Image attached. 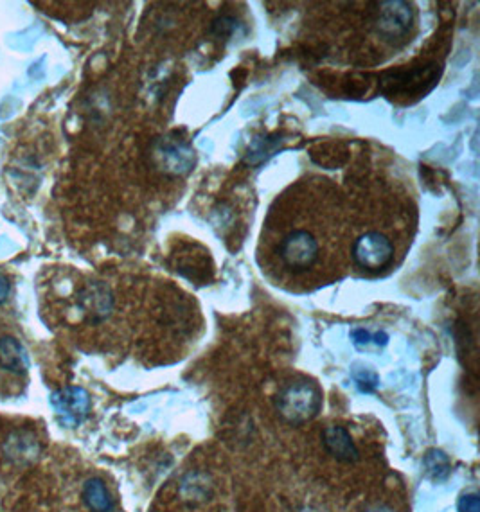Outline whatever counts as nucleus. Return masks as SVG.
I'll return each instance as SVG.
<instances>
[{
    "instance_id": "1",
    "label": "nucleus",
    "mask_w": 480,
    "mask_h": 512,
    "mask_svg": "<svg viewBox=\"0 0 480 512\" xmlns=\"http://www.w3.org/2000/svg\"><path fill=\"white\" fill-rule=\"evenodd\" d=\"M276 408L286 423L294 426L308 423L322 408V392L312 381H292L279 390Z\"/></svg>"
},
{
    "instance_id": "2",
    "label": "nucleus",
    "mask_w": 480,
    "mask_h": 512,
    "mask_svg": "<svg viewBox=\"0 0 480 512\" xmlns=\"http://www.w3.org/2000/svg\"><path fill=\"white\" fill-rule=\"evenodd\" d=\"M276 254L281 268L292 274H304L319 263L322 245L312 230L292 229L279 239Z\"/></svg>"
},
{
    "instance_id": "3",
    "label": "nucleus",
    "mask_w": 480,
    "mask_h": 512,
    "mask_svg": "<svg viewBox=\"0 0 480 512\" xmlns=\"http://www.w3.org/2000/svg\"><path fill=\"white\" fill-rule=\"evenodd\" d=\"M353 259L356 265L364 270H382L389 265L394 257L391 239L380 232H365L356 239L353 245Z\"/></svg>"
},
{
    "instance_id": "4",
    "label": "nucleus",
    "mask_w": 480,
    "mask_h": 512,
    "mask_svg": "<svg viewBox=\"0 0 480 512\" xmlns=\"http://www.w3.org/2000/svg\"><path fill=\"white\" fill-rule=\"evenodd\" d=\"M51 405L58 419L65 426H78L85 421L89 415L90 398L87 390L80 387H67V389L58 390L51 396Z\"/></svg>"
},
{
    "instance_id": "5",
    "label": "nucleus",
    "mask_w": 480,
    "mask_h": 512,
    "mask_svg": "<svg viewBox=\"0 0 480 512\" xmlns=\"http://www.w3.org/2000/svg\"><path fill=\"white\" fill-rule=\"evenodd\" d=\"M380 17H378V31L385 38H400L412 26V9L405 2H383L380 4Z\"/></svg>"
},
{
    "instance_id": "6",
    "label": "nucleus",
    "mask_w": 480,
    "mask_h": 512,
    "mask_svg": "<svg viewBox=\"0 0 480 512\" xmlns=\"http://www.w3.org/2000/svg\"><path fill=\"white\" fill-rule=\"evenodd\" d=\"M2 451L6 459L11 460L13 464H29L38 457L40 442L36 439L35 433L29 432L26 428H20L9 433Z\"/></svg>"
},
{
    "instance_id": "7",
    "label": "nucleus",
    "mask_w": 480,
    "mask_h": 512,
    "mask_svg": "<svg viewBox=\"0 0 480 512\" xmlns=\"http://www.w3.org/2000/svg\"><path fill=\"white\" fill-rule=\"evenodd\" d=\"M322 444L331 457H335L338 462H356L360 459V451L356 448L355 441L351 433L347 432L344 426H328L322 432Z\"/></svg>"
},
{
    "instance_id": "8",
    "label": "nucleus",
    "mask_w": 480,
    "mask_h": 512,
    "mask_svg": "<svg viewBox=\"0 0 480 512\" xmlns=\"http://www.w3.org/2000/svg\"><path fill=\"white\" fill-rule=\"evenodd\" d=\"M80 306L90 320H103L110 315L114 301L105 284L94 283L87 286L80 295Z\"/></svg>"
},
{
    "instance_id": "9",
    "label": "nucleus",
    "mask_w": 480,
    "mask_h": 512,
    "mask_svg": "<svg viewBox=\"0 0 480 512\" xmlns=\"http://www.w3.org/2000/svg\"><path fill=\"white\" fill-rule=\"evenodd\" d=\"M29 354L26 347L13 336L0 338V367L4 371L13 372L17 376H24L29 371Z\"/></svg>"
},
{
    "instance_id": "10",
    "label": "nucleus",
    "mask_w": 480,
    "mask_h": 512,
    "mask_svg": "<svg viewBox=\"0 0 480 512\" xmlns=\"http://www.w3.org/2000/svg\"><path fill=\"white\" fill-rule=\"evenodd\" d=\"M162 164L166 166L171 173H186L195 162V153L193 150L182 144V142H168L162 146L159 151Z\"/></svg>"
},
{
    "instance_id": "11",
    "label": "nucleus",
    "mask_w": 480,
    "mask_h": 512,
    "mask_svg": "<svg viewBox=\"0 0 480 512\" xmlns=\"http://www.w3.org/2000/svg\"><path fill=\"white\" fill-rule=\"evenodd\" d=\"M83 500L92 512L114 511V498L108 493L107 486L99 478H90L83 487Z\"/></svg>"
},
{
    "instance_id": "12",
    "label": "nucleus",
    "mask_w": 480,
    "mask_h": 512,
    "mask_svg": "<svg viewBox=\"0 0 480 512\" xmlns=\"http://www.w3.org/2000/svg\"><path fill=\"white\" fill-rule=\"evenodd\" d=\"M351 374H353L356 387H358L360 392H364V394H373L374 390L378 389V385H380L378 374L371 371L369 367H355Z\"/></svg>"
},
{
    "instance_id": "13",
    "label": "nucleus",
    "mask_w": 480,
    "mask_h": 512,
    "mask_svg": "<svg viewBox=\"0 0 480 512\" xmlns=\"http://www.w3.org/2000/svg\"><path fill=\"white\" fill-rule=\"evenodd\" d=\"M425 464H427L428 473L434 478H445L450 473V460L443 451H428Z\"/></svg>"
},
{
    "instance_id": "14",
    "label": "nucleus",
    "mask_w": 480,
    "mask_h": 512,
    "mask_svg": "<svg viewBox=\"0 0 480 512\" xmlns=\"http://www.w3.org/2000/svg\"><path fill=\"white\" fill-rule=\"evenodd\" d=\"M457 511L459 512H480V500L477 493H470V495L461 496L459 504H457Z\"/></svg>"
},
{
    "instance_id": "15",
    "label": "nucleus",
    "mask_w": 480,
    "mask_h": 512,
    "mask_svg": "<svg viewBox=\"0 0 480 512\" xmlns=\"http://www.w3.org/2000/svg\"><path fill=\"white\" fill-rule=\"evenodd\" d=\"M351 338H353V344L356 347H364V345H369L373 342V335L369 331H365V329H353L351 331Z\"/></svg>"
},
{
    "instance_id": "16",
    "label": "nucleus",
    "mask_w": 480,
    "mask_h": 512,
    "mask_svg": "<svg viewBox=\"0 0 480 512\" xmlns=\"http://www.w3.org/2000/svg\"><path fill=\"white\" fill-rule=\"evenodd\" d=\"M9 292H11V284H9L8 277L0 274V304L8 301Z\"/></svg>"
},
{
    "instance_id": "17",
    "label": "nucleus",
    "mask_w": 480,
    "mask_h": 512,
    "mask_svg": "<svg viewBox=\"0 0 480 512\" xmlns=\"http://www.w3.org/2000/svg\"><path fill=\"white\" fill-rule=\"evenodd\" d=\"M371 512H391V511H383V509H378V511H371Z\"/></svg>"
}]
</instances>
